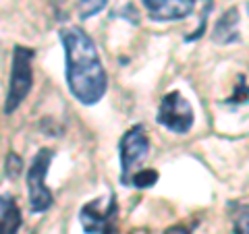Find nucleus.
Instances as JSON below:
<instances>
[{
  "label": "nucleus",
  "mask_w": 249,
  "mask_h": 234,
  "mask_svg": "<svg viewBox=\"0 0 249 234\" xmlns=\"http://www.w3.org/2000/svg\"><path fill=\"white\" fill-rule=\"evenodd\" d=\"M23 224L21 209L11 195H0V234H17Z\"/></svg>",
  "instance_id": "9"
},
{
  "label": "nucleus",
  "mask_w": 249,
  "mask_h": 234,
  "mask_svg": "<svg viewBox=\"0 0 249 234\" xmlns=\"http://www.w3.org/2000/svg\"><path fill=\"white\" fill-rule=\"evenodd\" d=\"M34 50L25 46H15L13 62H11V77H9V91L4 100V114H13L25 102L34 85Z\"/></svg>",
  "instance_id": "2"
},
{
  "label": "nucleus",
  "mask_w": 249,
  "mask_h": 234,
  "mask_svg": "<svg viewBox=\"0 0 249 234\" xmlns=\"http://www.w3.org/2000/svg\"><path fill=\"white\" fill-rule=\"evenodd\" d=\"M160 174L156 172L154 168H139L137 172L131 176V183L129 186H137V189H150V186H154L156 183H158Z\"/></svg>",
  "instance_id": "11"
},
{
  "label": "nucleus",
  "mask_w": 249,
  "mask_h": 234,
  "mask_svg": "<svg viewBox=\"0 0 249 234\" xmlns=\"http://www.w3.org/2000/svg\"><path fill=\"white\" fill-rule=\"evenodd\" d=\"M60 42L67 60V85L83 106H96L108 91V75L91 37L81 27H62Z\"/></svg>",
  "instance_id": "1"
},
{
  "label": "nucleus",
  "mask_w": 249,
  "mask_h": 234,
  "mask_svg": "<svg viewBox=\"0 0 249 234\" xmlns=\"http://www.w3.org/2000/svg\"><path fill=\"white\" fill-rule=\"evenodd\" d=\"M247 13H249V2H247Z\"/></svg>",
  "instance_id": "16"
},
{
  "label": "nucleus",
  "mask_w": 249,
  "mask_h": 234,
  "mask_svg": "<svg viewBox=\"0 0 249 234\" xmlns=\"http://www.w3.org/2000/svg\"><path fill=\"white\" fill-rule=\"evenodd\" d=\"M121 183L129 184L131 176L139 170V164H143L150 153V139L145 135L143 124H133L121 139Z\"/></svg>",
  "instance_id": "4"
},
{
  "label": "nucleus",
  "mask_w": 249,
  "mask_h": 234,
  "mask_svg": "<svg viewBox=\"0 0 249 234\" xmlns=\"http://www.w3.org/2000/svg\"><path fill=\"white\" fill-rule=\"evenodd\" d=\"M156 120L170 133L185 135V133L191 131L193 122H196V112H193L191 104L187 102V98L181 91H170L162 98Z\"/></svg>",
  "instance_id": "5"
},
{
  "label": "nucleus",
  "mask_w": 249,
  "mask_h": 234,
  "mask_svg": "<svg viewBox=\"0 0 249 234\" xmlns=\"http://www.w3.org/2000/svg\"><path fill=\"white\" fill-rule=\"evenodd\" d=\"M4 172L9 178H17L21 172H23V160L19 158L15 151H11L9 155H6V164H4Z\"/></svg>",
  "instance_id": "13"
},
{
  "label": "nucleus",
  "mask_w": 249,
  "mask_h": 234,
  "mask_svg": "<svg viewBox=\"0 0 249 234\" xmlns=\"http://www.w3.org/2000/svg\"><path fill=\"white\" fill-rule=\"evenodd\" d=\"M199 0H142L145 13L154 21L168 23L189 17Z\"/></svg>",
  "instance_id": "7"
},
{
  "label": "nucleus",
  "mask_w": 249,
  "mask_h": 234,
  "mask_svg": "<svg viewBox=\"0 0 249 234\" xmlns=\"http://www.w3.org/2000/svg\"><path fill=\"white\" fill-rule=\"evenodd\" d=\"M164 234H191V228H187V226H183V224H177V226L166 228Z\"/></svg>",
  "instance_id": "15"
},
{
  "label": "nucleus",
  "mask_w": 249,
  "mask_h": 234,
  "mask_svg": "<svg viewBox=\"0 0 249 234\" xmlns=\"http://www.w3.org/2000/svg\"><path fill=\"white\" fill-rule=\"evenodd\" d=\"M116 207L114 195L106 199H93L79 212V222L85 234H116Z\"/></svg>",
  "instance_id": "6"
},
{
  "label": "nucleus",
  "mask_w": 249,
  "mask_h": 234,
  "mask_svg": "<svg viewBox=\"0 0 249 234\" xmlns=\"http://www.w3.org/2000/svg\"><path fill=\"white\" fill-rule=\"evenodd\" d=\"M231 216H232V232L235 234H249V203H231Z\"/></svg>",
  "instance_id": "10"
},
{
  "label": "nucleus",
  "mask_w": 249,
  "mask_h": 234,
  "mask_svg": "<svg viewBox=\"0 0 249 234\" xmlns=\"http://www.w3.org/2000/svg\"><path fill=\"white\" fill-rule=\"evenodd\" d=\"M52 160H54L52 150H40L27 168V176H25L27 201H29V209L36 214L48 212L54 203V195L48 189V184H46V176H48V168Z\"/></svg>",
  "instance_id": "3"
},
{
  "label": "nucleus",
  "mask_w": 249,
  "mask_h": 234,
  "mask_svg": "<svg viewBox=\"0 0 249 234\" xmlns=\"http://www.w3.org/2000/svg\"><path fill=\"white\" fill-rule=\"evenodd\" d=\"M239 11L232 6V9L224 11V15L216 21L214 31H212V40L216 44H235L241 40V33H239Z\"/></svg>",
  "instance_id": "8"
},
{
  "label": "nucleus",
  "mask_w": 249,
  "mask_h": 234,
  "mask_svg": "<svg viewBox=\"0 0 249 234\" xmlns=\"http://www.w3.org/2000/svg\"><path fill=\"white\" fill-rule=\"evenodd\" d=\"M249 100V85L245 83V79L241 77V83L235 87V93L229 98V104H245Z\"/></svg>",
  "instance_id": "14"
},
{
  "label": "nucleus",
  "mask_w": 249,
  "mask_h": 234,
  "mask_svg": "<svg viewBox=\"0 0 249 234\" xmlns=\"http://www.w3.org/2000/svg\"><path fill=\"white\" fill-rule=\"evenodd\" d=\"M106 4L108 0H77V15H79V19H89L93 15L102 13Z\"/></svg>",
  "instance_id": "12"
}]
</instances>
